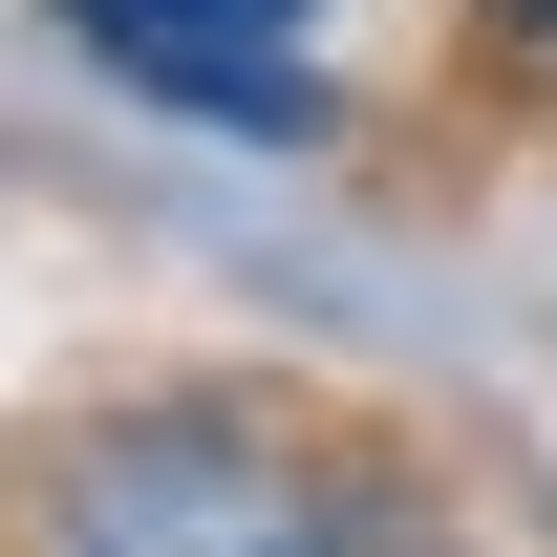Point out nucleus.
Returning <instances> with one entry per match:
<instances>
[{
	"instance_id": "3",
	"label": "nucleus",
	"mask_w": 557,
	"mask_h": 557,
	"mask_svg": "<svg viewBox=\"0 0 557 557\" xmlns=\"http://www.w3.org/2000/svg\"><path fill=\"white\" fill-rule=\"evenodd\" d=\"M472 44H515V65H557V0H472Z\"/></svg>"
},
{
	"instance_id": "1",
	"label": "nucleus",
	"mask_w": 557,
	"mask_h": 557,
	"mask_svg": "<svg viewBox=\"0 0 557 557\" xmlns=\"http://www.w3.org/2000/svg\"><path fill=\"white\" fill-rule=\"evenodd\" d=\"M0 557H386V493L258 386H108L22 450Z\"/></svg>"
},
{
	"instance_id": "2",
	"label": "nucleus",
	"mask_w": 557,
	"mask_h": 557,
	"mask_svg": "<svg viewBox=\"0 0 557 557\" xmlns=\"http://www.w3.org/2000/svg\"><path fill=\"white\" fill-rule=\"evenodd\" d=\"M44 22H65L129 108H172V129H214V150H322L344 129L322 0H44Z\"/></svg>"
}]
</instances>
